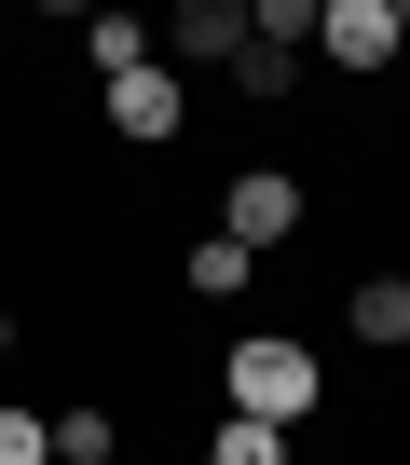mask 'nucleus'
Segmentation results:
<instances>
[{"mask_svg": "<svg viewBox=\"0 0 410 465\" xmlns=\"http://www.w3.org/2000/svg\"><path fill=\"white\" fill-rule=\"evenodd\" d=\"M220 383H233V411H247V424H274V438L315 411V356H301V342H274V329H260V342H233V356H220Z\"/></svg>", "mask_w": 410, "mask_h": 465, "instance_id": "1", "label": "nucleus"}, {"mask_svg": "<svg viewBox=\"0 0 410 465\" xmlns=\"http://www.w3.org/2000/svg\"><path fill=\"white\" fill-rule=\"evenodd\" d=\"M151 55L164 69H233L247 55V0H178V15L151 28Z\"/></svg>", "mask_w": 410, "mask_h": 465, "instance_id": "2", "label": "nucleus"}, {"mask_svg": "<svg viewBox=\"0 0 410 465\" xmlns=\"http://www.w3.org/2000/svg\"><path fill=\"white\" fill-rule=\"evenodd\" d=\"M220 232H233L247 261H260V247H288V232H301V178H288V164H247V178H233V205H220Z\"/></svg>", "mask_w": 410, "mask_h": 465, "instance_id": "3", "label": "nucleus"}, {"mask_svg": "<svg viewBox=\"0 0 410 465\" xmlns=\"http://www.w3.org/2000/svg\"><path fill=\"white\" fill-rule=\"evenodd\" d=\"M178 110H191V83H178V69H164V55H151V69H123V83H110V124H123V137H137V151H164V137H178Z\"/></svg>", "mask_w": 410, "mask_h": 465, "instance_id": "4", "label": "nucleus"}, {"mask_svg": "<svg viewBox=\"0 0 410 465\" xmlns=\"http://www.w3.org/2000/svg\"><path fill=\"white\" fill-rule=\"evenodd\" d=\"M315 42H328V69H383L396 55V0H328Z\"/></svg>", "mask_w": 410, "mask_h": 465, "instance_id": "5", "label": "nucleus"}, {"mask_svg": "<svg viewBox=\"0 0 410 465\" xmlns=\"http://www.w3.org/2000/svg\"><path fill=\"white\" fill-rule=\"evenodd\" d=\"M356 342H383V356L410 342V274H369L356 288Z\"/></svg>", "mask_w": 410, "mask_h": 465, "instance_id": "6", "label": "nucleus"}, {"mask_svg": "<svg viewBox=\"0 0 410 465\" xmlns=\"http://www.w3.org/2000/svg\"><path fill=\"white\" fill-rule=\"evenodd\" d=\"M178 274H191V302H233V288H247V274H260V261H247V247H233V232H205V247H191V261H178Z\"/></svg>", "mask_w": 410, "mask_h": 465, "instance_id": "7", "label": "nucleus"}, {"mask_svg": "<svg viewBox=\"0 0 410 465\" xmlns=\"http://www.w3.org/2000/svg\"><path fill=\"white\" fill-rule=\"evenodd\" d=\"M83 55H96V83H123V69H151V28H137V15H96Z\"/></svg>", "mask_w": 410, "mask_h": 465, "instance_id": "8", "label": "nucleus"}, {"mask_svg": "<svg viewBox=\"0 0 410 465\" xmlns=\"http://www.w3.org/2000/svg\"><path fill=\"white\" fill-rule=\"evenodd\" d=\"M205 465H288V438H274V424H247V411H220V438H205Z\"/></svg>", "mask_w": 410, "mask_h": 465, "instance_id": "9", "label": "nucleus"}, {"mask_svg": "<svg viewBox=\"0 0 410 465\" xmlns=\"http://www.w3.org/2000/svg\"><path fill=\"white\" fill-rule=\"evenodd\" d=\"M233 83H247V96H288V83H301V55H288V42H247V55H233Z\"/></svg>", "mask_w": 410, "mask_h": 465, "instance_id": "10", "label": "nucleus"}, {"mask_svg": "<svg viewBox=\"0 0 410 465\" xmlns=\"http://www.w3.org/2000/svg\"><path fill=\"white\" fill-rule=\"evenodd\" d=\"M247 42H288V55H301V42H315V0H260V15H247Z\"/></svg>", "mask_w": 410, "mask_h": 465, "instance_id": "11", "label": "nucleus"}, {"mask_svg": "<svg viewBox=\"0 0 410 465\" xmlns=\"http://www.w3.org/2000/svg\"><path fill=\"white\" fill-rule=\"evenodd\" d=\"M0 465H55V424L42 411H0Z\"/></svg>", "mask_w": 410, "mask_h": 465, "instance_id": "12", "label": "nucleus"}, {"mask_svg": "<svg viewBox=\"0 0 410 465\" xmlns=\"http://www.w3.org/2000/svg\"><path fill=\"white\" fill-rule=\"evenodd\" d=\"M55 465H110V424L96 411H55Z\"/></svg>", "mask_w": 410, "mask_h": 465, "instance_id": "13", "label": "nucleus"}, {"mask_svg": "<svg viewBox=\"0 0 410 465\" xmlns=\"http://www.w3.org/2000/svg\"><path fill=\"white\" fill-rule=\"evenodd\" d=\"M0 342H15V315H0Z\"/></svg>", "mask_w": 410, "mask_h": 465, "instance_id": "14", "label": "nucleus"}]
</instances>
